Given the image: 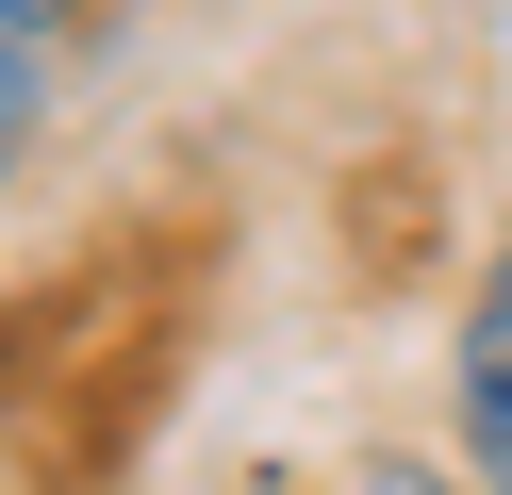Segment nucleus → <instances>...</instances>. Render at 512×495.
<instances>
[{"mask_svg": "<svg viewBox=\"0 0 512 495\" xmlns=\"http://www.w3.org/2000/svg\"><path fill=\"white\" fill-rule=\"evenodd\" d=\"M331 495H446V479H430V462H347Z\"/></svg>", "mask_w": 512, "mask_h": 495, "instance_id": "2", "label": "nucleus"}, {"mask_svg": "<svg viewBox=\"0 0 512 495\" xmlns=\"http://www.w3.org/2000/svg\"><path fill=\"white\" fill-rule=\"evenodd\" d=\"M463 462H479V495H512V248L463 297Z\"/></svg>", "mask_w": 512, "mask_h": 495, "instance_id": "1", "label": "nucleus"}, {"mask_svg": "<svg viewBox=\"0 0 512 495\" xmlns=\"http://www.w3.org/2000/svg\"><path fill=\"white\" fill-rule=\"evenodd\" d=\"M50 17H67V0H0V50H34V33H50Z\"/></svg>", "mask_w": 512, "mask_h": 495, "instance_id": "3", "label": "nucleus"}]
</instances>
